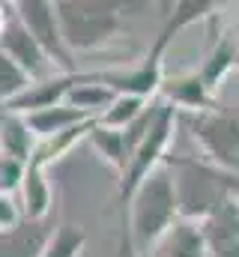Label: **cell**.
<instances>
[{
	"mask_svg": "<svg viewBox=\"0 0 239 257\" xmlns=\"http://www.w3.org/2000/svg\"><path fill=\"white\" fill-rule=\"evenodd\" d=\"M132 221H129V233H132V245L138 257H147L162 236L182 218L179 209V194L174 174L168 168H159L132 200Z\"/></svg>",
	"mask_w": 239,
	"mask_h": 257,
	"instance_id": "6da1fadb",
	"label": "cell"
},
{
	"mask_svg": "<svg viewBox=\"0 0 239 257\" xmlns=\"http://www.w3.org/2000/svg\"><path fill=\"white\" fill-rule=\"evenodd\" d=\"M165 168L174 174L177 194H179V209H182V218H188V221H206L227 197H233L239 192L236 174L221 171L212 162L168 156Z\"/></svg>",
	"mask_w": 239,
	"mask_h": 257,
	"instance_id": "7a4b0ae2",
	"label": "cell"
},
{
	"mask_svg": "<svg viewBox=\"0 0 239 257\" xmlns=\"http://www.w3.org/2000/svg\"><path fill=\"white\" fill-rule=\"evenodd\" d=\"M123 3H75L57 0V15L69 51H96L123 36Z\"/></svg>",
	"mask_w": 239,
	"mask_h": 257,
	"instance_id": "3957f363",
	"label": "cell"
},
{
	"mask_svg": "<svg viewBox=\"0 0 239 257\" xmlns=\"http://www.w3.org/2000/svg\"><path fill=\"white\" fill-rule=\"evenodd\" d=\"M177 123H179V108L168 105V102L159 96L156 120H153V126L147 132V138L141 141V147H138V153H135L129 171L120 177V203H123V206H132V200H135V194L141 192V186H144L159 168H165V162H168V147H171V141H174Z\"/></svg>",
	"mask_w": 239,
	"mask_h": 257,
	"instance_id": "277c9868",
	"label": "cell"
},
{
	"mask_svg": "<svg viewBox=\"0 0 239 257\" xmlns=\"http://www.w3.org/2000/svg\"><path fill=\"white\" fill-rule=\"evenodd\" d=\"M179 123L191 132V138L203 147L206 162L218 165L239 177V111L236 108H212L200 114H182Z\"/></svg>",
	"mask_w": 239,
	"mask_h": 257,
	"instance_id": "5b68a950",
	"label": "cell"
},
{
	"mask_svg": "<svg viewBox=\"0 0 239 257\" xmlns=\"http://www.w3.org/2000/svg\"><path fill=\"white\" fill-rule=\"evenodd\" d=\"M0 45L6 57H12L15 63L21 66L33 81H48L54 78L51 69H54V60L45 54V48L36 42V36L24 27L21 15H18V6L15 3H3V30H0Z\"/></svg>",
	"mask_w": 239,
	"mask_h": 257,
	"instance_id": "8992f818",
	"label": "cell"
},
{
	"mask_svg": "<svg viewBox=\"0 0 239 257\" xmlns=\"http://www.w3.org/2000/svg\"><path fill=\"white\" fill-rule=\"evenodd\" d=\"M18 15L24 21V27L36 36V42L45 48V54L63 69V75H75L78 69L72 63V51L63 39V27H60L57 3L48 0H27V3H15Z\"/></svg>",
	"mask_w": 239,
	"mask_h": 257,
	"instance_id": "52a82bcc",
	"label": "cell"
},
{
	"mask_svg": "<svg viewBox=\"0 0 239 257\" xmlns=\"http://www.w3.org/2000/svg\"><path fill=\"white\" fill-rule=\"evenodd\" d=\"M84 78H87V72H75V75H54V78H48V81H36L27 93H21L18 99L6 102V105H3V111L27 117V114H36V111H48V108L66 105L69 93H72L78 84H84Z\"/></svg>",
	"mask_w": 239,
	"mask_h": 257,
	"instance_id": "ba28073f",
	"label": "cell"
},
{
	"mask_svg": "<svg viewBox=\"0 0 239 257\" xmlns=\"http://www.w3.org/2000/svg\"><path fill=\"white\" fill-rule=\"evenodd\" d=\"M209 257H239V192L227 197L206 221H200Z\"/></svg>",
	"mask_w": 239,
	"mask_h": 257,
	"instance_id": "9c48e42d",
	"label": "cell"
},
{
	"mask_svg": "<svg viewBox=\"0 0 239 257\" xmlns=\"http://www.w3.org/2000/svg\"><path fill=\"white\" fill-rule=\"evenodd\" d=\"M168 105L179 108L182 114H200V111H212L218 108L212 93L206 90L200 72H188V75H177V78H165L162 93H159Z\"/></svg>",
	"mask_w": 239,
	"mask_h": 257,
	"instance_id": "30bf717a",
	"label": "cell"
},
{
	"mask_svg": "<svg viewBox=\"0 0 239 257\" xmlns=\"http://www.w3.org/2000/svg\"><path fill=\"white\" fill-rule=\"evenodd\" d=\"M147 257H209V245L200 221L179 218Z\"/></svg>",
	"mask_w": 239,
	"mask_h": 257,
	"instance_id": "8fae6325",
	"label": "cell"
},
{
	"mask_svg": "<svg viewBox=\"0 0 239 257\" xmlns=\"http://www.w3.org/2000/svg\"><path fill=\"white\" fill-rule=\"evenodd\" d=\"M0 144H3V156L18 159V162L30 165V159L36 156V150H39V144H42V141H39V138H36V132L30 128L27 117L3 111V123H0Z\"/></svg>",
	"mask_w": 239,
	"mask_h": 257,
	"instance_id": "7c38bea8",
	"label": "cell"
},
{
	"mask_svg": "<svg viewBox=\"0 0 239 257\" xmlns=\"http://www.w3.org/2000/svg\"><path fill=\"white\" fill-rule=\"evenodd\" d=\"M54 230L45 221H24L18 230L3 233V257H45Z\"/></svg>",
	"mask_w": 239,
	"mask_h": 257,
	"instance_id": "4fadbf2b",
	"label": "cell"
},
{
	"mask_svg": "<svg viewBox=\"0 0 239 257\" xmlns=\"http://www.w3.org/2000/svg\"><path fill=\"white\" fill-rule=\"evenodd\" d=\"M51 206H54V194H51V186L45 180V168L27 165V177H24V186H21L24 218L27 221H45L51 215Z\"/></svg>",
	"mask_w": 239,
	"mask_h": 257,
	"instance_id": "5bb4252c",
	"label": "cell"
},
{
	"mask_svg": "<svg viewBox=\"0 0 239 257\" xmlns=\"http://www.w3.org/2000/svg\"><path fill=\"white\" fill-rule=\"evenodd\" d=\"M236 63H239V36L233 30H227V33L215 42V48L209 51V57L203 60V66L197 69L200 78H203V84H206V90L215 93V90L221 87V81L227 78V72Z\"/></svg>",
	"mask_w": 239,
	"mask_h": 257,
	"instance_id": "9a60e30c",
	"label": "cell"
},
{
	"mask_svg": "<svg viewBox=\"0 0 239 257\" xmlns=\"http://www.w3.org/2000/svg\"><path fill=\"white\" fill-rule=\"evenodd\" d=\"M87 120H93V117L84 114V111H78V108H72V105H57V108H48V111L27 114V123L36 132L39 141H51V138H57V135L69 132V128L81 126Z\"/></svg>",
	"mask_w": 239,
	"mask_h": 257,
	"instance_id": "2e32d148",
	"label": "cell"
},
{
	"mask_svg": "<svg viewBox=\"0 0 239 257\" xmlns=\"http://www.w3.org/2000/svg\"><path fill=\"white\" fill-rule=\"evenodd\" d=\"M117 99H120V93H114L111 87H105L102 81H96V72H90V75L84 78V84H78V87L69 93L66 105H72V108H78V111H84V114H90V117H102Z\"/></svg>",
	"mask_w": 239,
	"mask_h": 257,
	"instance_id": "e0dca14e",
	"label": "cell"
},
{
	"mask_svg": "<svg viewBox=\"0 0 239 257\" xmlns=\"http://www.w3.org/2000/svg\"><path fill=\"white\" fill-rule=\"evenodd\" d=\"M150 105H153V102L138 99V96H120L117 102L99 117V123H102L105 128H129V126H135V123L147 114Z\"/></svg>",
	"mask_w": 239,
	"mask_h": 257,
	"instance_id": "ac0fdd59",
	"label": "cell"
},
{
	"mask_svg": "<svg viewBox=\"0 0 239 257\" xmlns=\"http://www.w3.org/2000/svg\"><path fill=\"white\" fill-rule=\"evenodd\" d=\"M87 245V230L81 224H60L48 242L45 257H81Z\"/></svg>",
	"mask_w": 239,
	"mask_h": 257,
	"instance_id": "d6986e66",
	"label": "cell"
},
{
	"mask_svg": "<svg viewBox=\"0 0 239 257\" xmlns=\"http://www.w3.org/2000/svg\"><path fill=\"white\" fill-rule=\"evenodd\" d=\"M33 84H36V81L15 63L12 57L0 54V93H3V105L12 102V99H18L21 93H27Z\"/></svg>",
	"mask_w": 239,
	"mask_h": 257,
	"instance_id": "ffe728a7",
	"label": "cell"
},
{
	"mask_svg": "<svg viewBox=\"0 0 239 257\" xmlns=\"http://www.w3.org/2000/svg\"><path fill=\"white\" fill-rule=\"evenodd\" d=\"M24 177H27V165L18 162V159L3 156V162H0V189H3V194L18 192L24 186Z\"/></svg>",
	"mask_w": 239,
	"mask_h": 257,
	"instance_id": "44dd1931",
	"label": "cell"
},
{
	"mask_svg": "<svg viewBox=\"0 0 239 257\" xmlns=\"http://www.w3.org/2000/svg\"><path fill=\"white\" fill-rule=\"evenodd\" d=\"M24 221H27V218H24V209L15 206L12 194H3V197H0V227H3V233L18 230Z\"/></svg>",
	"mask_w": 239,
	"mask_h": 257,
	"instance_id": "7402d4cb",
	"label": "cell"
}]
</instances>
